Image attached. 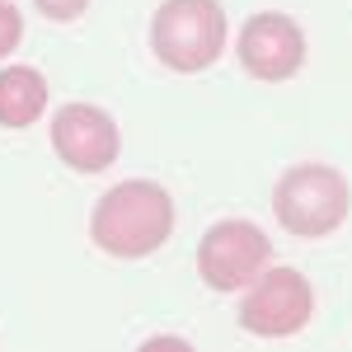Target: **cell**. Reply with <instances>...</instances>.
<instances>
[{
	"label": "cell",
	"mask_w": 352,
	"mask_h": 352,
	"mask_svg": "<svg viewBox=\"0 0 352 352\" xmlns=\"http://www.w3.org/2000/svg\"><path fill=\"white\" fill-rule=\"evenodd\" d=\"M174 235V197L151 179L113 184L89 212V240L113 258H146Z\"/></svg>",
	"instance_id": "cell-1"
},
{
	"label": "cell",
	"mask_w": 352,
	"mask_h": 352,
	"mask_svg": "<svg viewBox=\"0 0 352 352\" xmlns=\"http://www.w3.org/2000/svg\"><path fill=\"white\" fill-rule=\"evenodd\" d=\"M226 33L230 24L221 0H164L151 19V52L169 71L197 76L217 66V56L226 52Z\"/></svg>",
	"instance_id": "cell-2"
},
{
	"label": "cell",
	"mask_w": 352,
	"mask_h": 352,
	"mask_svg": "<svg viewBox=\"0 0 352 352\" xmlns=\"http://www.w3.org/2000/svg\"><path fill=\"white\" fill-rule=\"evenodd\" d=\"M352 192L333 164H292L272 188V217L287 235L324 240L348 221Z\"/></svg>",
	"instance_id": "cell-3"
},
{
	"label": "cell",
	"mask_w": 352,
	"mask_h": 352,
	"mask_svg": "<svg viewBox=\"0 0 352 352\" xmlns=\"http://www.w3.org/2000/svg\"><path fill=\"white\" fill-rule=\"evenodd\" d=\"M268 263H272V240L263 235V226H254L244 217L217 221L197 240V277L212 292H244Z\"/></svg>",
	"instance_id": "cell-4"
},
{
	"label": "cell",
	"mask_w": 352,
	"mask_h": 352,
	"mask_svg": "<svg viewBox=\"0 0 352 352\" xmlns=\"http://www.w3.org/2000/svg\"><path fill=\"white\" fill-rule=\"evenodd\" d=\"M315 315V287L296 268H263L240 300V329L254 338H292Z\"/></svg>",
	"instance_id": "cell-5"
},
{
	"label": "cell",
	"mask_w": 352,
	"mask_h": 352,
	"mask_svg": "<svg viewBox=\"0 0 352 352\" xmlns=\"http://www.w3.org/2000/svg\"><path fill=\"white\" fill-rule=\"evenodd\" d=\"M52 151L80 174H104L122 151V132L99 104H61L52 113Z\"/></svg>",
	"instance_id": "cell-6"
},
{
	"label": "cell",
	"mask_w": 352,
	"mask_h": 352,
	"mask_svg": "<svg viewBox=\"0 0 352 352\" xmlns=\"http://www.w3.org/2000/svg\"><path fill=\"white\" fill-rule=\"evenodd\" d=\"M235 56H240V66L254 80H268V85L292 80L300 66H305V33H300V24L292 14L263 10V14H254L240 28Z\"/></svg>",
	"instance_id": "cell-7"
},
{
	"label": "cell",
	"mask_w": 352,
	"mask_h": 352,
	"mask_svg": "<svg viewBox=\"0 0 352 352\" xmlns=\"http://www.w3.org/2000/svg\"><path fill=\"white\" fill-rule=\"evenodd\" d=\"M47 109V80L33 66H5L0 71V127L19 132L33 127Z\"/></svg>",
	"instance_id": "cell-8"
},
{
	"label": "cell",
	"mask_w": 352,
	"mask_h": 352,
	"mask_svg": "<svg viewBox=\"0 0 352 352\" xmlns=\"http://www.w3.org/2000/svg\"><path fill=\"white\" fill-rule=\"evenodd\" d=\"M19 38H24V14L10 0H0V61L19 47Z\"/></svg>",
	"instance_id": "cell-9"
},
{
	"label": "cell",
	"mask_w": 352,
	"mask_h": 352,
	"mask_svg": "<svg viewBox=\"0 0 352 352\" xmlns=\"http://www.w3.org/2000/svg\"><path fill=\"white\" fill-rule=\"evenodd\" d=\"M38 5V14H47L56 24H66V19H80L85 10H89V0H33Z\"/></svg>",
	"instance_id": "cell-10"
},
{
	"label": "cell",
	"mask_w": 352,
	"mask_h": 352,
	"mask_svg": "<svg viewBox=\"0 0 352 352\" xmlns=\"http://www.w3.org/2000/svg\"><path fill=\"white\" fill-rule=\"evenodd\" d=\"M146 348H188V338H179V333H155V338H146Z\"/></svg>",
	"instance_id": "cell-11"
}]
</instances>
